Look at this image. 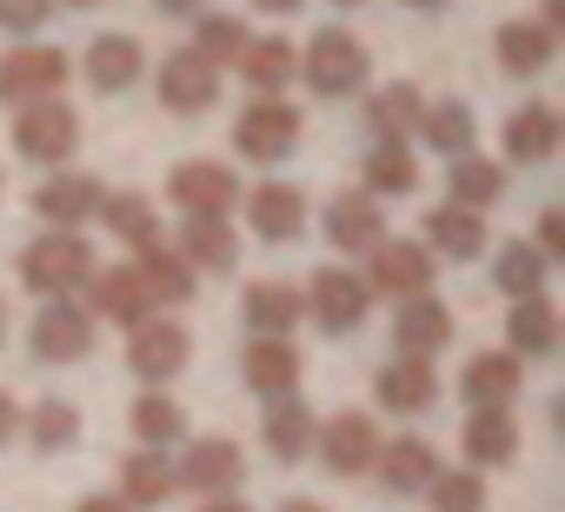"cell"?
Segmentation results:
<instances>
[{
	"label": "cell",
	"instance_id": "cell-1",
	"mask_svg": "<svg viewBox=\"0 0 565 512\" xmlns=\"http://www.w3.org/2000/svg\"><path fill=\"white\" fill-rule=\"evenodd\" d=\"M87 274H94V246H87L74 226H54L47 239H34V246L21 253V280H28L34 294H47V300L74 294Z\"/></svg>",
	"mask_w": 565,
	"mask_h": 512
},
{
	"label": "cell",
	"instance_id": "cell-2",
	"mask_svg": "<svg viewBox=\"0 0 565 512\" xmlns=\"http://www.w3.org/2000/svg\"><path fill=\"white\" fill-rule=\"evenodd\" d=\"M74 147H81V120H74L67 100L47 94V100H28V107H21V120H14V153H21V160L61 167Z\"/></svg>",
	"mask_w": 565,
	"mask_h": 512
},
{
	"label": "cell",
	"instance_id": "cell-3",
	"mask_svg": "<svg viewBox=\"0 0 565 512\" xmlns=\"http://www.w3.org/2000/svg\"><path fill=\"white\" fill-rule=\"evenodd\" d=\"M366 47L353 41V34H340V28H327V34H313V47H307V61H300V74H307V87L313 94H327V100H340V94H360L366 87Z\"/></svg>",
	"mask_w": 565,
	"mask_h": 512
},
{
	"label": "cell",
	"instance_id": "cell-4",
	"mask_svg": "<svg viewBox=\"0 0 565 512\" xmlns=\"http://www.w3.org/2000/svg\"><path fill=\"white\" fill-rule=\"evenodd\" d=\"M28 346H34V360H47V366L87 360V353H94V313H87V307H74V300L61 294V300H47V307L34 313Z\"/></svg>",
	"mask_w": 565,
	"mask_h": 512
},
{
	"label": "cell",
	"instance_id": "cell-5",
	"mask_svg": "<svg viewBox=\"0 0 565 512\" xmlns=\"http://www.w3.org/2000/svg\"><path fill=\"white\" fill-rule=\"evenodd\" d=\"M233 147H239L246 160H287V153L300 147V114L279 100V94H259V100L239 114Z\"/></svg>",
	"mask_w": 565,
	"mask_h": 512
},
{
	"label": "cell",
	"instance_id": "cell-6",
	"mask_svg": "<svg viewBox=\"0 0 565 512\" xmlns=\"http://www.w3.org/2000/svg\"><path fill=\"white\" fill-rule=\"evenodd\" d=\"M300 300H307V313H313L327 333H353V327L366 320V307H373V287H366L360 274H347V267H320Z\"/></svg>",
	"mask_w": 565,
	"mask_h": 512
},
{
	"label": "cell",
	"instance_id": "cell-7",
	"mask_svg": "<svg viewBox=\"0 0 565 512\" xmlns=\"http://www.w3.org/2000/svg\"><path fill=\"white\" fill-rule=\"evenodd\" d=\"M61 81H67V54L47 47V41H28V47H14L8 61H0V100H8V107L47 100Z\"/></svg>",
	"mask_w": 565,
	"mask_h": 512
},
{
	"label": "cell",
	"instance_id": "cell-8",
	"mask_svg": "<svg viewBox=\"0 0 565 512\" xmlns=\"http://www.w3.org/2000/svg\"><path fill=\"white\" fill-rule=\"evenodd\" d=\"M134 340H127V366L140 373V380H173L186 360H193V333L186 327H173V320H140V327H127Z\"/></svg>",
	"mask_w": 565,
	"mask_h": 512
},
{
	"label": "cell",
	"instance_id": "cell-9",
	"mask_svg": "<svg viewBox=\"0 0 565 512\" xmlns=\"http://www.w3.org/2000/svg\"><path fill=\"white\" fill-rule=\"evenodd\" d=\"M313 452L327 459V472L353 479V472H366V466H373L380 433H373V419H366V413H333L327 426H313Z\"/></svg>",
	"mask_w": 565,
	"mask_h": 512
},
{
	"label": "cell",
	"instance_id": "cell-10",
	"mask_svg": "<svg viewBox=\"0 0 565 512\" xmlns=\"http://www.w3.org/2000/svg\"><path fill=\"white\" fill-rule=\"evenodd\" d=\"M373 294H393V300H406V294H426L433 287V253L419 246V239H373V280H366Z\"/></svg>",
	"mask_w": 565,
	"mask_h": 512
},
{
	"label": "cell",
	"instance_id": "cell-11",
	"mask_svg": "<svg viewBox=\"0 0 565 512\" xmlns=\"http://www.w3.org/2000/svg\"><path fill=\"white\" fill-rule=\"evenodd\" d=\"M160 100H167L173 114H206V107L220 100V67H213L206 54H193V47L167 54V61H160Z\"/></svg>",
	"mask_w": 565,
	"mask_h": 512
},
{
	"label": "cell",
	"instance_id": "cell-12",
	"mask_svg": "<svg viewBox=\"0 0 565 512\" xmlns=\"http://www.w3.org/2000/svg\"><path fill=\"white\" fill-rule=\"evenodd\" d=\"M167 193H173V206H186V213H233V206H239V180H233L220 160H180L173 180H167Z\"/></svg>",
	"mask_w": 565,
	"mask_h": 512
},
{
	"label": "cell",
	"instance_id": "cell-13",
	"mask_svg": "<svg viewBox=\"0 0 565 512\" xmlns=\"http://www.w3.org/2000/svg\"><path fill=\"white\" fill-rule=\"evenodd\" d=\"M239 373L259 399H287V393H300V346H287V333H259L246 346Z\"/></svg>",
	"mask_w": 565,
	"mask_h": 512
},
{
	"label": "cell",
	"instance_id": "cell-14",
	"mask_svg": "<svg viewBox=\"0 0 565 512\" xmlns=\"http://www.w3.org/2000/svg\"><path fill=\"white\" fill-rule=\"evenodd\" d=\"M393 346H399V353H419V360H433V353H446V346H452V313L433 300V287L399 300V320H393Z\"/></svg>",
	"mask_w": 565,
	"mask_h": 512
},
{
	"label": "cell",
	"instance_id": "cell-15",
	"mask_svg": "<svg viewBox=\"0 0 565 512\" xmlns=\"http://www.w3.org/2000/svg\"><path fill=\"white\" fill-rule=\"evenodd\" d=\"M246 220H253V233H259V239L287 246V239H300V233H307V193H300V186H287V180H266V186H253Z\"/></svg>",
	"mask_w": 565,
	"mask_h": 512
},
{
	"label": "cell",
	"instance_id": "cell-16",
	"mask_svg": "<svg viewBox=\"0 0 565 512\" xmlns=\"http://www.w3.org/2000/svg\"><path fill=\"white\" fill-rule=\"evenodd\" d=\"M373 393H380V406H386V413H426V406L439 399V373H433V360L399 353L393 366H380Z\"/></svg>",
	"mask_w": 565,
	"mask_h": 512
},
{
	"label": "cell",
	"instance_id": "cell-17",
	"mask_svg": "<svg viewBox=\"0 0 565 512\" xmlns=\"http://www.w3.org/2000/svg\"><path fill=\"white\" fill-rule=\"evenodd\" d=\"M239 472H246V459H239L233 439H193V452L173 466V486H186V492H233Z\"/></svg>",
	"mask_w": 565,
	"mask_h": 512
},
{
	"label": "cell",
	"instance_id": "cell-18",
	"mask_svg": "<svg viewBox=\"0 0 565 512\" xmlns=\"http://www.w3.org/2000/svg\"><path fill=\"white\" fill-rule=\"evenodd\" d=\"M552 54H558V28L552 21H505L499 28V67L505 74L532 81V74L552 67Z\"/></svg>",
	"mask_w": 565,
	"mask_h": 512
},
{
	"label": "cell",
	"instance_id": "cell-19",
	"mask_svg": "<svg viewBox=\"0 0 565 512\" xmlns=\"http://www.w3.org/2000/svg\"><path fill=\"white\" fill-rule=\"evenodd\" d=\"M153 294H147V280L134 274V267H107V274H94V313L100 320H114V327H140V320H153Z\"/></svg>",
	"mask_w": 565,
	"mask_h": 512
},
{
	"label": "cell",
	"instance_id": "cell-20",
	"mask_svg": "<svg viewBox=\"0 0 565 512\" xmlns=\"http://www.w3.org/2000/svg\"><path fill=\"white\" fill-rule=\"evenodd\" d=\"M180 260H186V267H206V274H226V267L239 260V239H233L226 213H186Z\"/></svg>",
	"mask_w": 565,
	"mask_h": 512
},
{
	"label": "cell",
	"instance_id": "cell-21",
	"mask_svg": "<svg viewBox=\"0 0 565 512\" xmlns=\"http://www.w3.org/2000/svg\"><path fill=\"white\" fill-rule=\"evenodd\" d=\"M505 340H512L519 360H545V353H558V313H552V300H545V294L512 300V313H505Z\"/></svg>",
	"mask_w": 565,
	"mask_h": 512
},
{
	"label": "cell",
	"instance_id": "cell-22",
	"mask_svg": "<svg viewBox=\"0 0 565 512\" xmlns=\"http://www.w3.org/2000/svg\"><path fill=\"white\" fill-rule=\"evenodd\" d=\"M519 353H479V360H466V373H459V393L472 399V406H512L519 399Z\"/></svg>",
	"mask_w": 565,
	"mask_h": 512
},
{
	"label": "cell",
	"instance_id": "cell-23",
	"mask_svg": "<svg viewBox=\"0 0 565 512\" xmlns=\"http://www.w3.org/2000/svg\"><path fill=\"white\" fill-rule=\"evenodd\" d=\"M512 452H519V419L505 406H472V419H466V459L472 466H512Z\"/></svg>",
	"mask_w": 565,
	"mask_h": 512
},
{
	"label": "cell",
	"instance_id": "cell-24",
	"mask_svg": "<svg viewBox=\"0 0 565 512\" xmlns=\"http://www.w3.org/2000/svg\"><path fill=\"white\" fill-rule=\"evenodd\" d=\"M380 233H386V213H380L373 193H340V200L327 206V239H333V246L360 253V246H373Z\"/></svg>",
	"mask_w": 565,
	"mask_h": 512
},
{
	"label": "cell",
	"instance_id": "cell-25",
	"mask_svg": "<svg viewBox=\"0 0 565 512\" xmlns=\"http://www.w3.org/2000/svg\"><path fill=\"white\" fill-rule=\"evenodd\" d=\"M373 466H380L386 492H426L433 472H439V452H433L426 439H393V446L373 452Z\"/></svg>",
	"mask_w": 565,
	"mask_h": 512
},
{
	"label": "cell",
	"instance_id": "cell-26",
	"mask_svg": "<svg viewBox=\"0 0 565 512\" xmlns=\"http://www.w3.org/2000/svg\"><path fill=\"white\" fill-rule=\"evenodd\" d=\"M426 239L446 253V260H479L486 253V220H479V206H439V213H426Z\"/></svg>",
	"mask_w": 565,
	"mask_h": 512
},
{
	"label": "cell",
	"instance_id": "cell-27",
	"mask_svg": "<svg viewBox=\"0 0 565 512\" xmlns=\"http://www.w3.org/2000/svg\"><path fill=\"white\" fill-rule=\"evenodd\" d=\"M140 67H147V54H140V41H127V34H100V41L87 47V81H94L100 94L134 87V81H140Z\"/></svg>",
	"mask_w": 565,
	"mask_h": 512
},
{
	"label": "cell",
	"instance_id": "cell-28",
	"mask_svg": "<svg viewBox=\"0 0 565 512\" xmlns=\"http://www.w3.org/2000/svg\"><path fill=\"white\" fill-rule=\"evenodd\" d=\"M94 206H100V180H81V173H54V180L34 193V213H41L47 226H81Z\"/></svg>",
	"mask_w": 565,
	"mask_h": 512
},
{
	"label": "cell",
	"instance_id": "cell-29",
	"mask_svg": "<svg viewBox=\"0 0 565 512\" xmlns=\"http://www.w3.org/2000/svg\"><path fill=\"white\" fill-rule=\"evenodd\" d=\"M300 287H287V280H259V287H246V300H239V313H246V327L253 333H287V327H300Z\"/></svg>",
	"mask_w": 565,
	"mask_h": 512
},
{
	"label": "cell",
	"instance_id": "cell-30",
	"mask_svg": "<svg viewBox=\"0 0 565 512\" xmlns=\"http://www.w3.org/2000/svg\"><path fill=\"white\" fill-rule=\"evenodd\" d=\"M233 67L246 74V87H253V94H279L287 81H300V54H294L287 41H246Z\"/></svg>",
	"mask_w": 565,
	"mask_h": 512
},
{
	"label": "cell",
	"instance_id": "cell-31",
	"mask_svg": "<svg viewBox=\"0 0 565 512\" xmlns=\"http://www.w3.org/2000/svg\"><path fill=\"white\" fill-rule=\"evenodd\" d=\"M134 274L147 280V294L160 300V307H180V300H193V267L180 260L173 246H140V260H134Z\"/></svg>",
	"mask_w": 565,
	"mask_h": 512
},
{
	"label": "cell",
	"instance_id": "cell-32",
	"mask_svg": "<svg viewBox=\"0 0 565 512\" xmlns=\"http://www.w3.org/2000/svg\"><path fill=\"white\" fill-rule=\"evenodd\" d=\"M552 147H558V114H552L545 100H532V107H519V114L505 120V153H512L519 167L552 160Z\"/></svg>",
	"mask_w": 565,
	"mask_h": 512
},
{
	"label": "cell",
	"instance_id": "cell-33",
	"mask_svg": "<svg viewBox=\"0 0 565 512\" xmlns=\"http://www.w3.org/2000/svg\"><path fill=\"white\" fill-rule=\"evenodd\" d=\"M360 180H366L373 200H386V193H413V186H419V160L406 153V140H380V147L366 153Z\"/></svg>",
	"mask_w": 565,
	"mask_h": 512
},
{
	"label": "cell",
	"instance_id": "cell-34",
	"mask_svg": "<svg viewBox=\"0 0 565 512\" xmlns=\"http://www.w3.org/2000/svg\"><path fill=\"white\" fill-rule=\"evenodd\" d=\"M313 413L287 393V399H273V413H266V452L273 459H300V452H313Z\"/></svg>",
	"mask_w": 565,
	"mask_h": 512
},
{
	"label": "cell",
	"instance_id": "cell-35",
	"mask_svg": "<svg viewBox=\"0 0 565 512\" xmlns=\"http://www.w3.org/2000/svg\"><path fill=\"white\" fill-rule=\"evenodd\" d=\"M107 226H114V239H127V246H153L160 239V213H153V200H140V193H100V206H94Z\"/></svg>",
	"mask_w": 565,
	"mask_h": 512
},
{
	"label": "cell",
	"instance_id": "cell-36",
	"mask_svg": "<svg viewBox=\"0 0 565 512\" xmlns=\"http://www.w3.org/2000/svg\"><path fill=\"white\" fill-rule=\"evenodd\" d=\"M173 492V466H167V452H134L127 466H120V499L134 505V512H147V505H160Z\"/></svg>",
	"mask_w": 565,
	"mask_h": 512
},
{
	"label": "cell",
	"instance_id": "cell-37",
	"mask_svg": "<svg viewBox=\"0 0 565 512\" xmlns=\"http://www.w3.org/2000/svg\"><path fill=\"white\" fill-rule=\"evenodd\" d=\"M446 186H452V200H459V206H492V200L505 193V173H499V160H479V153L466 147V153H452Z\"/></svg>",
	"mask_w": 565,
	"mask_h": 512
},
{
	"label": "cell",
	"instance_id": "cell-38",
	"mask_svg": "<svg viewBox=\"0 0 565 512\" xmlns=\"http://www.w3.org/2000/svg\"><path fill=\"white\" fill-rule=\"evenodd\" d=\"M127 426H134V439H140V446H180L186 413H180V399H167V393H140V399H134V413H127Z\"/></svg>",
	"mask_w": 565,
	"mask_h": 512
},
{
	"label": "cell",
	"instance_id": "cell-39",
	"mask_svg": "<svg viewBox=\"0 0 565 512\" xmlns=\"http://www.w3.org/2000/svg\"><path fill=\"white\" fill-rule=\"evenodd\" d=\"M21 433L34 439V452H67V446L81 439V413H74L67 399H41V406L21 419Z\"/></svg>",
	"mask_w": 565,
	"mask_h": 512
},
{
	"label": "cell",
	"instance_id": "cell-40",
	"mask_svg": "<svg viewBox=\"0 0 565 512\" xmlns=\"http://www.w3.org/2000/svg\"><path fill=\"white\" fill-rule=\"evenodd\" d=\"M419 114H426V100H419L413 87H386V94H373L366 127H373L380 140H406V134L419 127Z\"/></svg>",
	"mask_w": 565,
	"mask_h": 512
},
{
	"label": "cell",
	"instance_id": "cell-41",
	"mask_svg": "<svg viewBox=\"0 0 565 512\" xmlns=\"http://www.w3.org/2000/svg\"><path fill=\"white\" fill-rule=\"evenodd\" d=\"M413 134H426V147H439V153H466L472 147V107L466 100H439V107L419 114Z\"/></svg>",
	"mask_w": 565,
	"mask_h": 512
},
{
	"label": "cell",
	"instance_id": "cell-42",
	"mask_svg": "<svg viewBox=\"0 0 565 512\" xmlns=\"http://www.w3.org/2000/svg\"><path fill=\"white\" fill-rule=\"evenodd\" d=\"M499 294H512V300H525V294H545V253H539V246L512 239V246L499 253Z\"/></svg>",
	"mask_w": 565,
	"mask_h": 512
},
{
	"label": "cell",
	"instance_id": "cell-43",
	"mask_svg": "<svg viewBox=\"0 0 565 512\" xmlns=\"http://www.w3.org/2000/svg\"><path fill=\"white\" fill-rule=\"evenodd\" d=\"M433 512H486V479L479 472H433Z\"/></svg>",
	"mask_w": 565,
	"mask_h": 512
},
{
	"label": "cell",
	"instance_id": "cell-44",
	"mask_svg": "<svg viewBox=\"0 0 565 512\" xmlns=\"http://www.w3.org/2000/svg\"><path fill=\"white\" fill-rule=\"evenodd\" d=\"M239 47H246V28H239L233 14H206V21H200V47H193V54H206V61L220 67V61H239Z\"/></svg>",
	"mask_w": 565,
	"mask_h": 512
},
{
	"label": "cell",
	"instance_id": "cell-45",
	"mask_svg": "<svg viewBox=\"0 0 565 512\" xmlns=\"http://www.w3.org/2000/svg\"><path fill=\"white\" fill-rule=\"evenodd\" d=\"M47 8H54V0H0V34H34V28H47Z\"/></svg>",
	"mask_w": 565,
	"mask_h": 512
},
{
	"label": "cell",
	"instance_id": "cell-46",
	"mask_svg": "<svg viewBox=\"0 0 565 512\" xmlns=\"http://www.w3.org/2000/svg\"><path fill=\"white\" fill-rule=\"evenodd\" d=\"M539 253H545V260H565V213L539 220Z\"/></svg>",
	"mask_w": 565,
	"mask_h": 512
},
{
	"label": "cell",
	"instance_id": "cell-47",
	"mask_svg": "<svg viewBox=\"0 0 565 512\" xmlns=\"http://www.w3.org/2000/svg\"><path fill=\"white\" fill-rule=\"evenodd\" d=\"M74 512H134V505H127L120 492H87V499H81Z\"/></svg>",
	"mask_w": 565,
	"mask_h": 512
},
{
	"label": "cell",
	"instance_id": "cell-48",
	"mask_svg": "<svg viewBox=\"0 0 565 512\" xmlns=\"http://www.w3.org/2000/svg\"><path fill=\"white\" fill-rule=\"evenodd\" d=\"M21 433V406H14V393H0V446H8Z\"/></svg>",
	"mask_w": 565,
	"mask_h": 512
},
{
	"label": "cell",
	"instance_id": "cell-49",
	"mask_svg": "<svg viewBox=\"0 0 565 512\" xmlns=\"http://www.w3.org/2000/svg\"><path fill=\"white\" fill-rule=\"evenodd\" d=\"M253 8H259V14H300L307 0H253Z\"/></svg>",
	"mask_w": 565,
	"mask_h": 512
},
{
	"label": "cell",
	"instance_id": "cell-50",
	"mask_svg": "<svg viewBox=\"0 0 565 512\" xmlns=\"http://www.w3.org/2000/svg\"><path fill=\"white\" fill-rule=\"evenodd\" d=\"M153 8H160V14H200L206 0H153Z\"/></svg>",
	"mask_w": 565,
	"mask_h": 512
},
{
	"label": "cell",
	"instance_id": "cell-51",
	"mask_svg": "<svg viewBox=\"0 0 565 512\" xmlns=\"http://www.w3.org/2000/svg\"><path fill=\"white\" fill-rule=\"evenodd\" d=\"M206 512H246V505H239L233 492H213V505H206Z\"/></svg>",
	"mask_w": 565,
	"mask_h": 512
},
{
	"label": "cell",
	"instance_id": "cell-52",
	"mask_svg": "<svg viewBox=\"0 0 565 512\" xmlns=\"http://www.w3.org/2000/svg\"><path fill=\"white\" fill-rule=\"evenodd\" d=\"M279 512H327V505H313V499H287Z\"/></svg>",
	"mask_w": 565,
	"mask_h": 512
},
{
	"label": "cell",
	"instance_id": "cell-53",
	"mask_svg": "<svg viewBox=\"0 0 565 512\" xmlns=\"http://www.w3.org/2000/svg\"><path fill=\"white\" fill-rule=\"evenodd\" d=\"M406 8H419V14H439V8H446V0H406Z\"/></svg>",
	"mask_w": 565,
	"mask_h": 512
},
{
	"label": "cell",
	"instance_id": "cell-54",
	"mask_svg": "<svg viewBox=\"0 0 565 512\" xmlns=\"http://www.w3.org/2000/svg\"><path fill=\"white\" fill-rule=\"evenodd\" d=\"M0 340H8V307H0Z\"/></svg>",
	"mask_w": 565,
	"mask_h": 512
},
{
	"label": "cell",
	"instance_id": "cell-55",
	"mask_svg": "<svg viewBox=\"0 0 565 512\" xmlns=\"http://www.w3.org/2000/svg\"><path fill=\"white\" fill-rule=\"evenodd\" d=\"M67 8H94V0H67Z\"/></svg>",
	"mask_w": 565,
	"mask_h": 512
},
{
	"label": "cell",
	"instance_id": "cell-56",
	"mask_svg": "<svg viewBox=\"0 0 565 512\" xmlns=\"http://www.w3.org/2000/svg\"><path fill=\"white\" fill-rule=\"evenodd\" d=\"M340 8H360V0H340Z\"/></svg>",
	"mask_w": 565,
	"mask_h": 512
}]
</instances>
